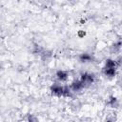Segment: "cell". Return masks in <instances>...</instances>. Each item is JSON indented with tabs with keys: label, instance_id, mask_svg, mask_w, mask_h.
<instances>
[{
	"label": "cell",
	"instance_id": "30bf717a",
	"mask_svg": "<svg viewBox=\"0 0 122 122\" xmlns=\"http://www.w3.org/2000/svg\"><path fill=\"white\" fill-rule=\"evenodd\" d=\"M116 120H117L116 114L114 112H110L106 115L104 122H116Z\"/></svg>",
	"mask_w": 122,
	"mask_h": 122
},
{
	"label": "cell",
	"instance_id": "8992f818",
	"mask_svg": "<svg viewBox=\"0 0 122 122\" xmlns=\"http://www.w3.org/2000/svg\"><path fill=\"white\" fill-rule=\"evenodd\" d=\"M122 49V41L118 40V41H115L114 43H112L111 46H110V53L111 54H116L118 53Z\"/></svg>",
	"mask_w": 122,
	"mask_h": 122
},
{
	"label": "cell",
	"instance_id": "2e32d148",
	"mask_svg": "<svg viewBox=\"0 0 122 122\" xmlns=\"http://www.w3.org/2000/svg\"><path fill=\"white\" fill-rule=\"evenodd\" d=\"M121 23H122V20H121Z\"/></svg>",
	"mask_w": 122,
	"mask_h": 122
},
{
	"label": "cell",
	"instance_id": "5b68a950",
	"mask_svg": "<svg viewBox=\"0 0 122 122\" xmlns=\"http://www.w3.org/2000/svg\"><path fill=\"white\" fill-rule=\"evenodd\" d=\"M55 76L59 82H66L69 78V71L65 70H58L55 73Z\"/></svg>",
	"mask_w": 122,
	"mask_h": 122
},
{
	"label": "cell",
	"instance_id": "52a82bcc",
	"mask_svg": "<svg viewBox=\"0 0 122 122\" xmlns=\"http://www.w3.org/2000/svg\"><path fill=\"white\" fill-rule=\"evenodd\" d=\"M107 105L112 108V109H118L119 108V100L117 99L116 96L111 94L108 98V101H107Z\"/></svg>",
	"mask_w": 122,
	"mask_h": 122
},
{
	"label": "cell",
	"instance_id": "277c9868",
	"mask_svg": "<svg viewBox=\"0 0 122 122\" xmlns=\"http://www.w3.org/2000/svg\"><path fill=\"white\" fill-rule=\"evenodd\" d=\"M70 88H71V90L72 91V92H80L85 88V86H84V84L81 82L80 79H77V80L72 81V83L71 84Z\"/></svg>",
	"mask_w": 122,
	"mask_h": 122
},
{
	"label": "cell",
	"instance_id": "9a60e30c",
	"mask_svg": "<svg viewBox=\"0 0 122 122\" xmlns=\"http://www.w3.org/2000/svg\"><path fill=\"white\" fill-rule=\"evenodd\" d=\"M86 35V31H84V30H78V32H77V36L79 37V38H83L84 36Z\"/></svg>",
	"mask_w": 122,
	"mask_h": 122
},
{
	"label": "cell",
	"instance_id": "6da1fadb",
	"mask_svg": "<svg viewBox=\"0 0 122 122\" xmlns=\"http://www.w3.org/2000/svg\"><path fill=\"white\" fill-rule=\"evenodd\" d=\"M80 80H81V82L84 84V86L86 88V87H89V86H91L92 84H93L95 82V75L93 73L86 71V72L81 73Z\"/></svg>",
	"mask_w": 122,
	"mask_h": 122
},
{
	"label": "cell",
	"instance_id": "8fae6325",
	"mask_svg": "<svg viewBox=\"0 0 122 122\" xmlns=\"http://www.w3.org/2000/svg\"><path fill=\"white\" fill-rule=\"evenodd\" d=\"M44 50H45V49H44L43 47H41L40 45L34 44V46H33V48H32V52H33L34 54H38V55L40 56Z\"/></svg>",
	"mask_w": 122,
	"mask_h": 122
},
{
	"label": "cell",
	"instance_id": "9c48e42d",
	"mask_svg": "<svg viewBox=\"0 0 122 122\" xmlns=\"http://www.w3.org/2000/svg\"><path fill=\"white\" fill-rule=\"evenodd\" d=\"M118 66V63L116 60L114 59H112V58H107L105 60V64H104V67L105 68H109V69H115L117 68Z\"/></svg>",
	"mask_w": 122,
	"mask_h": 122
},
{
	"label": "cell",
	"instance_id": "3957f363",
	"mask_svg": "<svg viewBox=\"0 0 122 122\" xmlns=\"http://www.w3.org/2000/svg\"><path fill=\"white\" fill-rule=\"evenodd\" d=\"M78 60L80 63H91V62H93L94 61V57L93 55H92L91 53L89 52H81L79 55H78Z\"/></svg>",
	"mask_w": 122,
	"mask_h": 122
},
{
	"label": "cell",
	"instance_id": "5bb4252c",
	"mask_svg": "<svg viewBox=\"0 0 122 122\" xmlns=\"http://www.w3.org/2000/svg\"><path fill=\"white\" fill-rule=\"evenodd\" d=\"M27 122H39L38 118L34 114H29L27 118Z\"/></svg>",
	"mask_w": 122,
	"mask_h": 122
},
{
	"label": "cell",
	"instance_id": "7c38bea8",
	"mask_svg": "<svg viewBox=\"0 0 122 122\" xmlns=\"http://www.w3.org/2000/svg\"><path fill=\"white\" fill-rule=\"evenodd\" d=\"M72 91L71 90L70 86H64V93L63 97H71L72 96Z\"/></svg>",
	"mask_w": 122,
	"mask_h": 122
},
{
	"label": "cell",
	"instance_id": "ba28073f",
	"mask_svg": "<svg viewBox=\"0 0 122 122\" xmlns=\"http://www.w3.org/2000/svg\"><path fill=\"white\" fill-rule=\"evenodd\" d=\"M102 73L105 77L109 79H112L116 76V70L115 69H109V68H102Z\"/></svg>",
	"mask_w": 122,
	"mask_h": 122
},
{
	"label": "cell",
	"instance_id": "7a4b0ae2",
	"mask_svg": "<svg viewBox=\"0 0 122 122\" xmlns=\"http://www.w3.org/2000/svg\"><path fill=\"white\" fill-rule=\"evenodd\" d=\"M50 91L51 92L52 95L57 96V97H63V93H64V86L59 84V83H53L51 84V86L50 87Z\"/></svg>",
	"mask_w": 122,
	"mask_h": 122
},
{
	"label": "cell",
	"instance_id": "4fadbf2b",
	"mask_svg": "<svg viewBox=\"0 0 122 122\" xmlns=\"http://www.w3.org/2000/svg\"><path fill=\"white\" fill-rule=\"evenodd\" d=\"M40 57H41L43 60H47V59H49L50 57H51V51H49V50H46V49H45V50L43 51V52L41 53Z\"/></svg>",
	"mask_w": 122,
	"mask_h": 122
}]
</instances>
